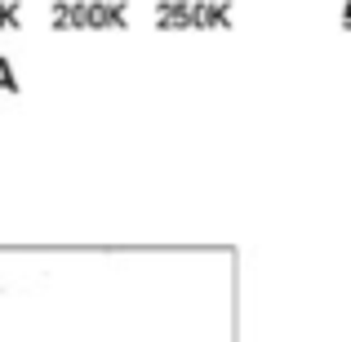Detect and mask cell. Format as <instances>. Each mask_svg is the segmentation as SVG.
I'll return each instance as SVG.
<instances>
[{"label":"cell","instance_id":"1","mask_svg":"<svg viewBox=\"0 0 351 342\" xmlns=\"http://www.w3.org/2000/svg\"><path fill=\"white\" fill-rule=\"evenodd\" d=\"M343 27H347V32H351V0H347V5H343Z\"/></svg>","mask_w":351,"mask_h":342}]
</instances>
